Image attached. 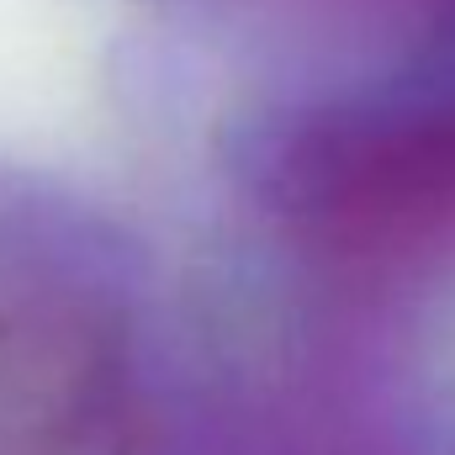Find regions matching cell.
<instances>
[{"instance_id": "cell-2", "label": "cell", "mask_w": 455, "mask_h": 455, "mask_svg": "<svg viewBox=\"0 0 455 455\" xmlns=\"http://www.w3.org/2000/svg\"><path fill=\"white\" fill-rule=\"evenodd\" d=\"M0 455H159L127 313L27 254H0Z\"/></svg>"}, {"instance_id": "cell-1", "label": "cell", "mask_w": 455, "mask_h": 455, "mask_svg": "<svg viewBox=\"0 0 455 455\" xmlns=\"http://www.w3.org/2000/svg\"><path fill=\"white\" fill-rule=\"evenodd\" d=\"M265 191L307 243L344 259H403L455 238V80L349 96L297 116Z\"/></svg>"}]
</instances>
